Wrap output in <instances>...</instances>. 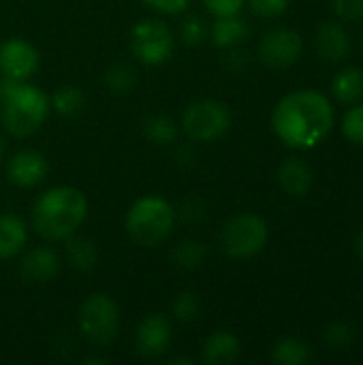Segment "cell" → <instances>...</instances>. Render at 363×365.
Returning <instances> with one entry per match:
<instances>
[{"mask_svg":"<svg viewBox=\"0 0 363 365\" xmlns=\"http://www.w3.org/2000/svg\"><path fill=\"white\" fill-rule=\"evenodd\" d=\"M336 124L332 101L312 88L285 94L272 111L276 137L293 150H312L323 143Z\"/></svg>","mask_w":363,"mask_h":365,"instance_id":"obj_1","label":"cell"},{"mask_svg":"<svg viewBox=\"0 0 363 365\" xmlns=\"http://www.w3.org/2000/svg\"><path fill=\"white\" fill-rule=\"evenodd\" d=\"M88 216V199L79 188L56 186L39 197L32 207L34 231L49 242H64L75 235Z\"/></svg>","mask_w":363,"mask_h":365,"instance_id":"obj_2","label":"cell"},{"mask_svg":"<svg viewBox=\"0 0 363 365\" xmlns=\"http://www.w3.org/2000/svg\"><path fill=\"white\" fill-rule=\"evenodd\" d=\"M49 96L21 79L0 75V120L13 137H30L49 115Z\"/></svg>","mask_w":363,"mask_h":365,"instance_id":"obj_3","label":"cell"},{"mask_svg":"<svg viewBox=\"0 0 363 365\" xmlns=\"http://www.w3.org/2000/svg\"><path fill=\"white\" fill-rule=\"evenodd\" d=\"M173 225H175L173 205L156 195L137 199L126 214V233L141 248L160 246L173 233Z\"/></svg>","mask_w":363,"mask_h":365,"instance_id":"obj_4","label":"cell"},{"mask_svg":"<svg viewBox=\"0 0 363 365\" xmlns=\"http://www.w3.org/2000/svg\"><path fill=\"white\" fill-rule=\"evenodd\" d=\"M270 240L267 222L257 214H237L229 218L223 227L220 244L231 259H252L257 257Z\"/></svg>","mask_w":363,"mask_h":365,"instance_id":"obj_5","label":"cell"},{"mask_svg":"<svg viewBox=\"0 0 363 365\" xmlns=\"http://www.w3.org/2000/svg\"><path fill=\"white\" fill-rule=\"evenodd\" d=\"M120 329L118 304L103 293L83 299L79 308V331L94 346H107L116 340Z\"/></svg>","mask_w":363,"mask_h":365,"instance_id":"obj_6","label":"cell"},{"mask_svg":"<svg viewBox=\"0 0 363 365\" xmlns=\"http://www.w3.org/2000/svg\"><path fill=\"white\" fill-rule=\"evenodd\" d=\"M231 126V111L225 103L214 98L195 101L182 115V130L193 141H216Z\"/></svg>","mask_w":363,"mask_h":365,"instance_id":"obj_7","label":"cell"},{"mask_svg":"<svg viewBox=\"0 0 363 365\" xmlns=\"http://www.w3.org/2000/svg\"><path fill=\"white\" fill-rule=\"evenodd\" d=\"M175 49L173 32L163 19H143L131 30V51L148 66L165 64Z\"/></svg>","mask_w":363,"mask_h":365,"instance_id":"obj_8","label":"cell"},{"mask_svg":"<svg viewBox=\"0 0 363 365\" xmlns=\"http://www.w3.org/2000/svg\"><path fill=\"white\" fill-rule=\"evenodd\" d=\"M304 51V38L297 30L276 28L270 30L259 43V58L270 68H289L293 66Z\"/></svg>","mask_w":363,"mask_h":365,"instance_id":"obj_9","label":"cell"},{"mask_svg":"<svg viewBox=\"0 0 363 365\" xmlns=\"http://www.w3.org/2000/svg\"><path fill=\"white\" fill-rule=\"evenodd\" d=\"M39 51L24 38H6L0 43V75L26 81L39 68Z\"/></svg>","mask_w":363,"mask_h":365,"instance_id":"obj_10","label":"cell"},{"mask_svg":"<svg viewBox=\"0 0 363 365\" xmlns=\"http://www.w3.org/2000/svg\"><path fill=\"white\" fill-rule=\"evenodd\" d=\"M171 338H173L171 323L163 314H150L137 327L135 349L139 355L154 359V357H160L169 351Z\"/></svg>","mask_w":363,"mask_h":365,"instance_id":"obj_11","label":"cell"},{"mask_svg":"<svg viewBox=\"0 0 363 365\" xmlns=\"http://www.w3.org/2000/svg\"><path fill=\"white\" fill-rule=\"evenodd\" d=\"M47 175V160L36 150H21L6 163V178L17 188H34Z\"/></svg>","mask_w":363,"mask_h":365,"instance_id":"obj_12","label":"cell"},{"mask_svg":"<svg viewBox=\"0 0 363 365\" xmlns=\"http://www.w3.org/2000/svg\"><path fill=\"white\" fill-rule=\"evenodd\" d=\"M60 272V257L56 250L41 246L26 252L19 261V276L28 284H47Z\"/></svg>","mask_w":363,"mask_h":365,"instance_id":"obj_13","label":"cell"},{"mask_svg":"<svg viewBox=\"0 0 363 365\" xmlns=\"http://www.w3.org/2000/svg\"><path fill=\"white\" fill-rule=\"evenodd\" d=\"M315 49L325 62H340L351 51V34L340 21L327 19L315 34Z\"/></svg>","mask_w":363,"mask_h":365,"instance_id":"obj_14","label":"cell"},{"mask_svg":"<svg viewBox=\"0 0 363 365\" xmlns=\"http://www.w3.org/2000/svg\"><path fill=\"white\" fill-rule=\"evenodd\" d=\"M278 184L289 197L302 199L310 192V188L315 184V173L304 158L289 156L278 167Z\"/></svg>","mask_w":363,"mask_h":365,"instance_id":"obj_15","label":"cell"},{"mask_svg":"<svg viewBox=\"0 0 363 365\" xmlns=\"http://www.w3.org/2000/svg\"><path fill=\"white\" fill-rule=\"evenodd\" d=\"M242 355V342L231 331H214L201 346V361L208 365L235 364Z\"/></svg>","mask_w":363,"mask_h":365,"instance_id":"obj_16","label":"cell"},{"mask_svg":"<svg viewBox=\"0 0 363 365\" xmlns=\"http://www.w3.org/2000/svg\"><path fill=\"white\" fill-rule=\"evenodd\" d=\"M250 34V28L246 24L244 17L237 15H227V17H216L210 36L212 43L220 49H231V47H240Z\"/></svg>","mask_w":363,"mask_h":365,"instance_id":"obj_17","label":"cell"},{"mask_svg":"<svg viewBox=\"0 0 363 365\" xmlns=\"http://www.w3.org/2000/svg\"><path fill=\"white\" fill-rule=\"evenodd\" d=\"M28 242L26 222L15 214H0V261L17 257Z\"/></svg>","mask_w":363,"mask_h":365,"instance_id":"obj_18","label":"cell"},{"mask_svg":"<svg viewBox=\"0 0 363 365\" xmlns=\"http://www.w3.org/2000/svg\"><path fill=\"white\" fill-rule=\"evenodd\" d=\"M332 94L342 105H355L363 98V68L344 66L332 79Z\"/></svg>","mask_w":363,"mask_h":365,"instance_id":"obj_19","label":"cell"},{"mask_svg":"<svg viewBox=\"0 0 363 365\" xmlns=\"http://www.w3.org/2000/svg\"><path fill=\"white\" fill-rule=\"evenodd\" d=\"M64 242H66L64 252H66V261L71 263V267H75L77 272H92L96 267L98 248L92 240L71 235Z\"/></svg>","mask_w":363,"mask_h":365,"instance_id":"obj_20","label":"cell"},{"mask_svg":"<svg viewBox=\"0 0 363 365\" xmlns=\"http://www.w3.org/2000/svg\"><path fill=\"white\" fill-rule=\"evenodd\" d=\"M272 361L278 365H306L312 361V349L300 338H280L272 346Z\"/></svg>","mask_w":363,"mask_h":365,"instance_id":"obj_21","label":"cell"},{"mask_svg":"<svg viewBox=\"0 0 363 365\" xmlns=\"http://www.w3.org/2000/svg\"><path fill=\"white\" fill-rule=\"evenodd\" d=\"M53 105V111L64 115V118H75L81 113L83 105H86V96L79 88L75 86H62L53 92V96L49 98Z\"/></svg>","mask_w":363,"mask_h":365,"instance_id":"obj_22","label":"cell"},{"mask_svg":"<svg viewBox=\"0 0 363 365\" xmlns=\"http://www.w3.org/2000/svg\"><path fill=\"white\" fill-rule=\"evenodd\" d=\"M205 257H208V246L197 240H184L171 252V261L182 269H197L205 261Z\"/></svg>","mask_w":363,"mask_h":365,"instance_id":"obj_23","label":"cell"},{"mask_svg":"<svg viewBox=\"0 0 363 365\" xmlns=\"http://www.w3.org/2000/svg\"><path fill=\"white\" fill-rule=\"evenodd\" d=\"M105 83L113 94H128L137 86V73L131 64L118 62L105 73Z\"/></svg>","mask_w":363,"mask_h":365,"instance_id":"obj_24","label":"cell"},{"mask_svg":"<svg viewBox=\"0 0 363 365\" xmlns=\"http://www.w3.org/2000/svg\"><path fill=\"white\" fill-rule=\"evenodd\" d=\"M145 137L152 141V143H158V145H169L175 141L178 137V128H175V122L169 118V115H152L145 126Z\"/></svg>","mask_w":363,"mask_h":365,"instance_id":"obj_25","label":"cell"},{"mask_svg":"<svg viewBox=\"0 0 363 365\" xmlns=\"http://www.w3.org/2000/svg\"><path fill=\"white\" fill-rule=\"evenodd\" d=\"M323 342L329 351H344L355 342V329L344 321H334L323 329Z\"/></svg>","mask_w":363,"mask_h":365,"instance_id":"obj_26","label":"cell"},{"mask_svg":"<svg viewBox=\"0 0 363 365\" xmlns=\"http://www.w3.org/2000/svg\"><path fill=\"white\" fill-rule=\"evenodd\" d=\"M340 130L344 139L353 145H363V103L351 105L340 122Z\"/></svg>","mask_w":363,"mask_h":365,"instance_id":"obj_27","label":"cell"},{"mask_svg":"<svg viewBox=\"0 0 363 365\" xmlns=\"http://www.w3.org/2000/svg\"><path fill=\"white\" fill-rule=\"evenodd\" d=\"M199 310H201V304H199V297L193 293V291H184L180 293L173 304H171V314L175 321L180 323H190L199 317Z\"/></svg>","mask_w":363,"mask_h":365,"instance_id":"obj_28","label":"cell"},{"mask_svg":"<svg viewBox=\"0 0 363 365\" xmlns=\"http://www.w3.org/2000/svg\"><path fill=\"white\" fill-rule=\"evenodd\" d=\"M180 38L184 41V45L188 47H199L205 43L208 38V26L199 15H190L182 21L180 26Z\"/></svg>","mask_w":363,"mask_h":365,"instance_id":"obj_29","label":"cell"},{"mask_svg":"<svg viewBox=\"0 0 363 365\" xmlns=\"http://www.w3.org/2000/svg\"><path fill=\"white\" fill-rule=\"evenodd\" d=\"M248 6L255 15L265 17V19H274L287 13L289 9V0H248Z\"/></svg>","mask_w":363,"mask_h":365,"instance_id":"obj_30","label":"cell"},{"mask_svg":"<svg viewBox=\"0 0 363 365\" xmlns=\"http://www.w3.org/2000/svg\"><path fill=\"white\" fill-rule=\"evenodd\" d=\"M332 9L340 21H362L363 0H332Z\"/></svg>","mask_w":363,"mask_h":365,"instance_id":"obj_31","label":"cell"},{"mask_svg":"<svg viewBox=\"0 0 363 365\" xmlns=\"http://www.w3.org/2000/svg\"><path fill=\"white\" fill-rule=\"evenodd\" d=\"M201 2L214 17H227V15H237L246 0H201Z\"/></svg>","mask_w":363,"mask_h":365,"instance_id":"obj_32","label":"cell"},{"mask_svg":"<svg viewBox=\"0 0 363 365\" xmlns=\"http://www.w3.org/2000/svg\"><path fill=\"white\" fill-rule=\"evenodd\" d=\"M148 9L165 15H178L184 13L190 6V0H141Z\"/></svg>","mask_w":363,"mask_h":365,"instance_id":"obj_33","label":"cell"},{"mask_svg":"<svg viewBox=\"0 0 363 365\" xmlns=\"http://www.w3.org/2000/svg\"><path fill=\"white\" fill-rule=\"evenodd\" d=\"M355 252H357V257L363 261V231L357 235V240H355Z\"/></svg>","mask_w":363,"mask_h":365,"instance_id":"obj_34","label":"cell"},{"mask_svg":"<svg viewBox=\"0 0 363 365\" xmlns=\"http://www.w3.org/2000/svg\"><path fill=\"white\" fill-rule=\"evenodd\" d=\"M4 152H6V143H4V139H2V135H0V163L4 160Z\"/></svg>","mask_w":363,"mask_h":365,"instance_id":"obj_35","label":"cell"},{"mask_svg":"<svg viewBox=\"0 0 363 365\" xmlns=\"http://www.w3.org/2000/svg\"><path fill=\"white\" fill-rule=\"evenodd\" d=\"M362 49H363V38H362Z\"/></svg>","mask_w":363,"mask_h":365,"instance_id":"obj_36","label":"cell"}]
</instances>
